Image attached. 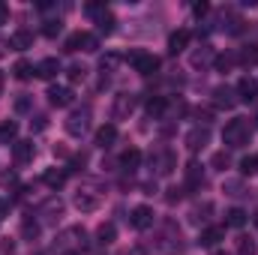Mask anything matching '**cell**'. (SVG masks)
<instances>
[{"instance_id":"1","label":"cell","mask_w":258,"mask_h":255,"mask_svg":"<svg viewBox=\"0 0 258 255\" xmlns=\"http://www.w3.org/2000/svg\"><path fill=\"white\" fill-rule=\"evenodd\" d=\"M249 138H252V123L246 117H234V120H228L225 129H222L225 147H243V144H249Z\"/></svg>"},{"instance_id":"2","label":"cell","mask_w":258,"mask_h":255,"mask_svg":"<svg viewBox=\"0 0 258 255\" xmlns=\"http://www.w3.org/2000/svg\"><path fill=\"white\" fill-rule=\"evenodd\" d=\"M87 15H93L96 18V30L99 33H105V36H111L114 33V15H111V9L108 6H102V3H87Z\"/></svg>"},{"instance_id":"3","label":"cell","mask_w":258,"mask_h":255,"mask_svg":"<svg viewBox=\"0 0 258 255\" xmlns=\"http://www.w3.org/2000/svg\"><path fill=\"white\" fill-rule=\"evenodd\" d=\"M63 126H66V132H69L72 138H81V135L90 129V108H87V105H84V108H75V111L66 117Z\"/></svg>"},{"instance_id":"4","label":"cell","mask_w":258,"mask_h":255,"mask_svg":"<svg viewBox=\"0 0 258 255\" xmlns=\"http://www.w3.org/2000/svg\"><path fill=\"white\" fill-rule=\"evenodd\" d=\"M129 63H132V69H135L138 75H153V72L159 69V57H156V54H147V51H135V54L129 57Z\"/></svg>"},{"instance_id":"5","label":"cell","mask_w":258,"mask_h":255,"mask_svg":"<svg viewBox=\"0 0 258 255\" xmlns=\"http://www.w3.org/2000/svg\"><path fill=\"white\" fill-rule=\"evenodd\" d=\"M240 99H237V90L234 87H228V84H219L216 90H213V105L216 108H234Z\"/></svg>"},{"instance_id":"6","label":"cell","mask_w":258,"mask_h":255,"mask_svg":"<svg viewBox=\"0 0 258 255\" xmlns=\"http://www.w3.org/2000/svg\"><path fill=\"white\" fill-rule=\"evenodd\" d=\"M33 156H36V144H33V141H15V144H12V159H15V165H27V162H33Z\"/></svg>"},{"instance_id":"7","label":"cell","mask_w":258,"mask_h":255,"mask_svg":"<svg viewBox=\"0 0 258 255\" xmlns=\"http://www.w3.org/2000/svg\"><path fill=\"white\" fill-rule=\"evenodd\" d=\"M132 228H138V231H147L150 225H153V207H147V204H138L135 210H132Z\"/></svg>"},{"instance_id":"8","label":"cell","mask_w":258,"mask_h":255,"mask_svg":"<svg viewBox=\"0 0 258 255\" xmlns=\"http://www.w3.org/2000/svg\"><path fill=\"white\" fill-rule=\"evenodd\" d=\"M48 102H51L54 108L72 105V90H69V87H60V84H51V87H48Z\"/></svg>"},{"instance_id":"9","label":"cell","mask_w":258,"mask_h":255,"mask_svg":"<svg viewBox=\"0 0 258 255\" xmlns=\"http://www.w3.org/2000/svg\"><path fill=\"white\" fill-rule=\"evenodd\" d=\"M234 90H237V99H240V102H252V99L258 96V81L246 75V78H240V81H237V87H234Z\"/></svg>"},{"instance_id":"10","label":"cell","mask_w":258,"mask_h":255,"mask_svg":"<svg viewBox=\"0 0 258 255\" xmlns=\"http://www.w3.org/2000/svg\"><path fill=\"white\" fill-rule=\"evenodd\" d=\"M222 237H225V228H222V225H207V228H204V231L198 234V243L210 249V246H216V243H219Z\"/></svg>"},{"instance_id":"11","label":"cell","mask_w":258,"mask_h":255,"mask_svg":"<svg viewBox=\"0 0 258 255\" xmlns=\"http://www.w3.org/2000/svg\"><path fill=\"white\" fill-rule=\"evenodd\" d=\"M207 138H210V129L207 126H195L186 132V147L189 150H201L204 144H207Z\"/></svg>"},{"instance_id":"12","label":"cell","mask_w":258,"mask_h":255,"mask_svg":"<svg viewBox=\"0 0 258 255\" xmlns=\"http://www.w3.org/2000/svg\"><path fill=\"white\" fill-rule=\"evenodd\" d=\"M189 39H192V33H189L186 27H180V30H174V33L168 36V51H171V54H177V51H183V48L189 45Z\"/></svg>"},{"instance_id":"13","label":"cell","mask_w":258,"mask_h":255,"mask_svg":"<svg viewBox=\"0 0 258 255\" xmlns=\"http://www.w3.org/2000/svg\"><path fill=\"white\" fill-rule=\"evenodd\" d=\"M57 72H60V60H57V57H42V60L36 63V75L45 78V81H51Z\"/></svg>"},{"instance_id":"14","label":"cell","mask_w":258,"mask_h":255,"mask_svg":"<svg viewBox=\"0 0 258 255\" xmlns=\"http://www.w3.org/2000/svg\"><path fill=\"white\" fill-rule=\"evenodd\" d=\"M9 48H18V51L33 48V33H30V30H15V33L9 36Z\"/></svg>"},{"instance_id":"15","label":"cell","mask_w":258,"mask_h":255,"mask_svg":"<svg viewBox=\"0 0 258 255\" xmlns=\"http://www.w3.org/2000/svg\"><path fill=\"white\" fill-rule=\"evenodd\" d=\"M60 213H63V201H60V198H48V201L39 207V216H45L48 222L60 219Z\"/></svg>"},{"instance_id":"16","label":"cell","mask_w":258,"mask_h":255,"mask_svg":"<svg viewBox=\"0 0 258 255\" xmlns=\"http://www.w3.org/2000/svg\"><path fill=\"white\" fill-rule=\"evenodd\" d=\"M75 207H78L81 213H90V210L99 207V198H96L93 192H78V195H75Z\"/></svg>"},{"instance_id":"17","label":"cell","mask_w":258,"mask_h":255,"mask_svg":"<svg viewBox=\"0 0 258 255\" xmlns=\"http://www.w3.org/2000/svg\"><path fill=\"white\" fill-rule=\"evenodd\" d=\"M114 141H117V126H114V123L99 126V132H96V144H99V147H111Z\"/></svg>"},{"instance_id":"18","label":"cell","mask_w":258,"mask_h":255,"mask_svg":"<svg viewBox=\"0 0 258 255\" xmlns=\"http://www.w3.org/2000/svg\"><path fill=\"white\" fill-rule=\"evenodd\" d=\"M132 108H135V99H132L129 93H120V96L114 99V117H117V120L126 117V114H132Z\"/></svg>"},{"instance_id":"19","label":"cell","mask_w":258,"mask_h":255,"mask_svg":"<svg viewBox=\"0 0 258 255\" xmlns=\"http://www.w3.org/2000/svg\"><path fill=\"white\" fill-rule=\"evenodd\" d=\"M210 60H216V57H213V48H210V45H201L198 51H192V57H189V63H192L195 69H201V66H207Z\"/></svg>"},{"instance_id":"20","label":"cell","mask_w":258,"mask_h":255,"mask_svg":"<svg viewBox=\"0 0 258 255\" xmlns=\"http://www.w3.org/2000/svg\"><path fill=\"white\" fill-rule=\"evenodd\" d=\"M120 165H123L126 171H135V168L141 165V150H138V147H129V150H123V156H120Z\"/></svg>"},{"instance_id":"21","label":"cell","mask_w":258,"mask_h":255,"mask_svg":"<svg viewBox=\"0 0 258 255\" xmlns=\"http://www.w3.org/2000/svg\"><path fill=\"white\" fill-rule=\"evenodd\" d=\"M42 180H45V186H51V189H60L66 183V171H60V168H48L45 174H42Z\"/></svg>"},{"instance_id":"22","label":"cell","mask_w":258,"mask_h":255,"mask_svg":"<svg viewBox=\"0 0 258 255\" xmlns=\"http://www.w3.org/2000/svg\"><path fill=\"white\" fill-rule=\"evenodd\" d=\"M15 138H18V123L15 120H3L0 123V144H15Z\"/></svg>"},{"instance_id":"23","label":"cell","mask_w":258,"mask_h":255,"mask_svg":"<svg viewBox=\"0 0 258 255\" xmlns=\"http://www.w3.org/2000/svg\"><path fill=\"white\" fill-rule=\"evenodd\" d=\"M186 183L189 186H204V174H201V165L198 162H189L186 165Z\"/></svg>"},{"instance_id":"24","label":"cell","mask_w":258,"mask_h":255,"mask_svg":"<svg viewBox=\"0 0 258 255\" xmlns=\"http://www.w3.org/2000/svg\"><path fill=\"white\" fill-rule=\"evenodd\" d=\"M225 216H228L225 222H228L231 228H243V225H246V210H240V207H231Z\"/></svg>"},{"instance_id":"25","label":"cell","mask_w":258,"mask_h":255,"mask_svg":"<svg viewBox=\"0 0 258 255\" xmlns=\"http://www.w3.org/2000/svg\"><path fill=\"white\" fill-rule=\"evenodd\" d=\"M117 66H120V54H105L102 60H99V69H102V75H111V72H117Z\"/></svg>"},{"instance_id":"26","label":"cell","mask_w":258,"mask_h":255,"mask_svg":"<svg viewBox=\"0 0 258 255\" xmlns=\"http://www.w3.org/2000/svg\"><path fill=\"white\" fill-rule=\"evenodd\" d=\"M171 168H174V153H171V150H162V153H159V162H156V171H159V174H168Z\"/></svg>"},{"instance_id":"27","label":"cell","mask_w":258,"mask_h":255,"mask_svg":"<svg viewBox=\"0 0 258 255\" xmlns=\"http://www.w3.org/2000/svg\"><path fill=\"white\" fill-rule=\"evenodd\" d=\"M96 237H99V243H114V237H117V228H114V222H105V225H99Z\"/></svg>"},{"instance_id":"28","label":"cell","mask_w":258,"mask_h":255,"mask_svg":"<svg viewBox=\"0 0 258 255\" xmlns=\"http://www.w3.org/2000/svg\"><path fill=\"white\" fill-rule=\"evenodd\" d=\"M12 72H15V78H18V81H27V78L36 72V66H30L27 60H18V63L12 66Z\"/></svg>"},{"instance_id":"29","label":"cell","mask_w":258,"mask_h":255,"mask_svg":"<svg viewBox=\"0 0 258 255\" xmlns=\"http://www.w3.org/2000/svg\"><path fill=\"white\" fill-rule=\"evenodd\" d=\"M237 60L243 66H255L258 63V45H249V48H243L240 54H237Z\"/></svg>"},{"instance_id":"30","label":"cell","mask_w":258,"mask_h":255,"mask_svg":"<svg viewBox=\"0 0 258 255\" xmlns=\"http://www.w3.org/2000/svg\"><path fill=\"white\" fill-rule=\"evenodd\" d=\"M66 75H69V81H72V84H78V81H84V78H87V66H84V63H72Z\"/></svg>"},{"instance_id":"31","label":"cell","mask_w":258,"mask_h":255,"mask_svg":"<svg viewBox=\"0 0 258 255\" xmlns=\"http://www.w3.org/2000/svg\"><path fill=\"white\" fill-rule=\"evenodd\" d=\"M165 105H168V102H165L162 96H156V99H150V102H147V114H150V117H162Z\"/></svg>"},{"instance_id":"32","label":"cell","mask_w":258,"mask_h":255,"mask_svg":"<svg viewBox=\"0 0 258 255\" xmlns=\"http://www.w3.org/2000/svg\"><path fill=\"white\" fill-rule=\"evenodd\" d=\"M258 246L255 240H249V237H237V255H255Z\"/></svg>"},{"instance_id":"33","label":"cell","mask_w":258,"mask_h":255,"mask_svg":"<svg viewBox=\"0 0 258 255\" xmlns=\"http://www.w3.org/2000/svg\"><path fill=\"white\" fill-rule=\"evenodd\" d=\"M60 30H63V24H60V18H48V21H45V27H42V33H45L48 39H54V36H57Z\"/></svg>"},{"instance_id":"34","label":"cell","mask_w":258,"mask_h":255,"mask_svg":"<svg viewBox=\"0 0 258 255\" xmlns=\"http://www.w3.org/2000/svg\"><path fill=\"white\" fill-rule=\"evenodd\" d=\"M213 63H216V69H219V72H225V69H231V66L237 63V54H219Z\"/></svg>"},{"instance_id":"35","label":"cell","mask_w":258,"mask_h":255,"mask_svg":"<svg viewBox=\"0 0 258 255\" xmlns=\"http://www.w3.org/2000/svg\"><path fill=\"white\" fill-rule=\"evenodd\" d=\"M21 234H24L27 240H33V237L39 234V225H36L33 219H24V222H21Z\"/></svg>"},{"instance_id":"36","label":"cell","mask_w":258,"mask_h":255,"mask_svg":"<svg viewBox=\"0 0 258 255\" xmlns=\"http://www.w3.org/2000/svg\"><path fill=\"white\" fill-rule=\"evenodd\" d=\"M240 171H243V174H255L258 171V156H246V159L240 162Z\"/></svg>"},{"instance_id":"37","label":"cell","mask_w":258,"mask_h":255,"mask_svg":"<svg viewBox=\"0 0 258 255\" xmlns=\"http://www.w3.org/2000/svg\"><path fill=\"white\" fill-rule=\"evenodd\" d=\"M81 42H84V33L78 30V33H72V36L66 39V51H78V48H81Z\"/></svg>"},{"instance_id":"38","label":"cell","mask_w":258,"mask_h":255,"mask_svg":"<svg viewBox=\"0 0 258 255\" xmlns=\"http://www.w3.org/2000/svg\"><path fill=\"white\" fill-rule=\"evenodd\" d=\"M210 162H213V168L225 171V168H228V153H225V150H219V153H213V159H210Z\"/></svg>"},{"instance_id":"39","label":"cell","mask_w":258,"mask_h":255,"mask_svg":"<svg viewBox=\"0 0 258 255\" xmlns=\"http://www.w3.org/2000/svg\"><path fill=\"white\" fill-rule=\"evenodd\" d=\"M99 48V39L93 33H84V42H81V51H96Z\"/></svg>"},{"instance_id":"40","label":"cell","mask_w":258,"mask_h":255,"mask_svg":"<svg viewBox=\"0 0 258 255\" xmlns=\"http://www.w3.org/2000/svg\"><path fill=\"white\" fill-rule=\"evenodd\" d=\"M45 126H48V123H45V117H42V114H36V117L30 120V129H36V132H42Z\"/></svg>"},{"instance_id":"41","label":"cell","mask_w":258,"mask_h":255,"mask_svg":"<svg viewBox=\"0 0 258 255\" xmlns=\"http://www.w3.org/2000/svg\"><path fill=\"white\" fill-rule=\"evenodd\" d=\"M192 12L198 15V18H201V15H207V12H210V3H204V0H201V3H195Z\"/></svg>"},{"instance_id":"42","label":"cell","mask_w":258,"mask_h":255,"mask_svg":"<svg viewBox=\"0 0 258 255\" xmlns=\"http://www.w3.org/2000/svg\"><path fill=\"white\" fill-rule=\"evenodd\" d=\"M6 21H9V6L0 0V24H6Z\"/></svg>"},{"instance_id":"43","label":"cell","mask_w":258,"mask_h":255,"mask_svg":"<svg viewBox=\"0 0 258 255\" xmlns=\"http://www.w3.org/2000/svg\"><path fill=\"white\" fill-rule=\"evenodd\" d=\"M225 189H228V195H240V183L231 180V183H225Z\"/></svg>"},{"instance_id":"44","label":"cell","mask_w":258,"mask_h":255,"mask_svg":"<svg viewBox=\"0 0 258 255\" xmlns=\"http://www.w3.org/2000/svg\"><path fill=\"white\" fill-rule=\"evenodd\" d=\"M9 216V201H0V222Z\"/></svg>"},{"instance_id":"45","label":"cell","mask_w":258,"mask_h":255,"mask_svg":"<svg viewBox=\"0 0 258 255\" xmlns=\"http://www.w3.org/2000/svg\"><path fill=\"white\" fill-rule=\"evenodd\" d=\"M15 108H18V111H27V108H30V102H27V99H18V102H15Z\"/></svg>"},{"instance_id":"46","label":"cell","mask_w":258,"mask_h":255,"mask_svg":"<svg viewBox=\"0 0 258 255\" xmlns=\"http://www.w3.org/2000/svg\"><path fill=\"white\" fill-rule=\"evenodd\" d=\"M6 48H9V42H3V39H0V57L6 54Z\"/></svg>"},{"instance_id":"47","label":"cell","mask_w":258,"mask_h":255,"mask_svg":"<svg viewBox=\"0 0 258 255\" xmlns=\"http://www.w3.org/2000/svg\"><path fill=\"white\" fill-rule=\"evenodd\" d=\"M0 93H3V72H0Z\"/></svg>"},{"instance_id":"48","label":"cell","mask_w":258,"mask_h":255,"mask_svg":"<svg viewBox=\"0 0 258 255\" xmlns=\"http://www.w3.org/2000/svg\"><path fill=\"white\" fill-rule=\"evenodd\" d=\"M213 255H228V252H213Z\"/></svg>"},{"instance_id":"49","label":"cell","mask_w":258,"mask_h":255,"mask_svg":"<svg viewBox=\"0 0 258 255\" xmlns=\"http://www.w3.org/2000/svg\"><path fill=\"white\" fill-rule=\"evenodd\" d=\"M255 222H258V216H255Z\"/></svg>"}]
</instances>
